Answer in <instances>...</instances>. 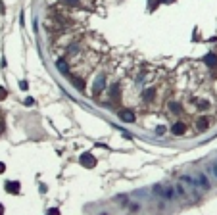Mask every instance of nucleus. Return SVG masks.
Returning <instances> with one entry per match:
<instances>
[{
	"label": "nucleus",
	"mask_w": 217,
	"mask_h": 215,
	"mask_svg": "<svg viewBox=\"0 0 217 215\" xmlns=\"http://www.w3.org/2000/svg\"><path fill=\"white\" fill-rule=\"evenodd\" d=\"M64 4H67V6H79V0H64Z\"/></svg>",
	"instance_id": "nucleus-18"
},
{
	"label": "nucleus",
	"mask_w": 217,
	"mask_h": 215,
	"mask_svg": "<svg viewBox=\"0 0 217 215\" xmlns=\"http://www.w3.org/2000/svg\"><path fill=\"white\" fill-rule=\"evenodd\" d=\"M152 190H154V194H158L160 198L163 196V186H161V184H154V188H152Z\"/></svg>",
	"instance_id": "nucleus-15"
},
{
	"label": "nucleus",
	"mask_w": 217,
	"mask_h": 215,
	"mask_svg": "<svg viewBox=\"0 0 217 215\" xmlns=\"http://www.w3.org/2000/svg\"><path fill=\"white\" fill-rule=\"evenodd\" d=\"M4 98H6V90L0 87V100H4Z\"/></svg>",
	"instance_id": "nucleus-22"
},
{
	"label": "nucleus",
	"mask_w": 217,
	"mask_h": 215,
	"mask_svg": "<svg viewBox=\"0 0 217 215\" xmlns=\"http://www.w3.org/2000/svg\"><path fill=\"white\" fill-rule=\"evenodd\" d=\"M204 62L208 63L210 67H215V65H217V56H215V54H208V56L204 58Z\"/></svg>",
	"instance_id": "nucleus-11"
},
{
	"label": "nucleus",
	"mask_w": 217,
	"mask_h": 215,
	"mask_svg": "<svg viewBox=\"0 0 217 215\" xmlns=\"http://www.w3.org/2000/svg\"><path fill=\"white\" fill-rule=\"evenodd\" d=\"M165 131H167V129H165V127H163V125L156 127V134H163V133H165Z\"/></svg>",
	"instance_id": "nucleus-20"
},
{
	"label": "nucleus",
	"mask_w": 217,
	"mask_h": 215,
	"mask_svg": "<svg viewBox=\"0 0 217 215\" xmlns=\"http://www.w3.org/2000/svg\"><path fill=\"white\" fill-rule=\"evenodd\" d=\"M181 181H183V183H186L190 188H198V184H196V177H192V175H183V177H181Z\"/></svg>",
	"instance_id": "nucleus-8"
},
{
	"label": "nucleus",
	"mask_w": 217,
	"mask_h": 215,
	"mask_svg": "<svg viewBox=\"0 0 217 215\" xmlns=\"http://www.w3.org/2000/svg\"><path fill=\"white\" fill-rule=\"evenodd\" d=\"M79 163L83 165V167H89V169H92V167L96 165V158L92 156V154L85 152V154H81V158H79Z\"/></svg>",
	"instance_id": "nucleus-1"
},
{
	"label": "nucleus",
	"mask_w": 217,
	"mask_h": 215,
	"mask_svg": "<svg viewBox=\"0 0 217 215\" xmlns=\"http://www.w3.org/2000/svg\"><path fill=\"white\" fill-rule=\"evenodd\" d=\"M175 192H177V196H181V198L186 196V190H185L183 184H175Z\"/></svg>",
	"instance_id": "nucleus-13"
},
{
	"label": "nucleus",
	"mask_w": 217,
	"mask_h": 215,
	"mask_svg": "<svg viewBox=\"0 0 217 215\" xmlns=\"http://www.w3.org/2000/svg\"><path fill=\"white\" fill-rule=\"evenodd\" d=\"M56 67H58V71H60V73H64V75H67V73H69V69H67V62H65V60H58V62H56Z\"/></svg>",
	"instance_id": "nucleus-9"
},
{
	"label": "nucleus",
	"mask_w": 217,
	"mask_h": 215,
	"mask_svg": "<svg viewBox=\"0 0 217 215\" xmlns=\"http://www.w3.org/2000/svg\"><path fill=\"white\" fill-rule=\"evenodd\" d=\"M215 163H217V159H215Z\"/></svg>",
	"instance_id": "nucleus-27"
},
{
	"label": "nucleus",
	"mask_w": 217,
	"mask_h": 215,
	"mask_svg": "<svg viewBox=\"0 0 217 215\" xmlns=\"http://www.w3.org/2000/svg\"><path fill=\"white\" fill-rule=\"evenodd\" d=\"M119 119H121L123 123H134V121H136V115H134V112H131V110H121V112H119Z\"/></svg>",
	"instance_id": "nucleus-4"
},
{
	"label": "nucleus",
	"mask_w": 217,
	"mask_h": 215,
	"mask_svg": "<svg viewBox=\"0 0 217 215\" xmlns=\"http://www.w3.org/2000/svg\"><path fill=\"white\" fill-rule=\"evenodd\" d=\"M175 194H177V192H175V188L167 184V186H163V196H161V200H167V202H169V200H173V198H175Z\"/></svg>",
	"instance_id": "nucleus-6"
},
{
	"label": "nucleus",
	"mask_w": 217,
	"mask_h": 215,
	"mask_svg": "<svg viewBox=\"0 0 217 215\" xmlns=\"http://www.w3.org/2000/svg\"><path fill=\"white\" fill-rule=\"evenodd\" d=\"M154 96H156V90H154V89H148V90H144V94H142V98H144L146 102H150V100L154 98Z\"/></svg>",
	"instance_id": "nucleus-12"
},
{
	"label": "nucleus",
	"mask_w": 217,
	"mask_h": 215,
	"mask_svg": "<svg viewBox=\"0 0 217 215\" xmlns=\"http://www.w3.org/2000/svg\"><path fill=\"white\" fill-rule=\"evenodd\" d=\"M46 215H60V209L58 208H50L48 211H46Z\"/></svg>",
	"instance_id": "nucleus-19"
},
{
	"label": "nucleus",
	"mask_w": 217,
	"mask_h": 215,
	"mask_svg": "<svg viewBox=\"0 0 217 215\" xmlns=\"http://www.w3.org/2000/svg\"><path fill=\"white\" fill-rule=\"evenodd\" d=\"M196 184H198V188H202V190H210L211 188V183H210V179H208V175H206L204 171H200L198 175H196Z\"/></svg>",
	"instance_id": "nucleus-2"
},
{
	"label": "nucleus",
	"mask_w": 217,
	"mask_h": 215,
	"mask_svg": "<svg viewBox=\"0 0 217 215\" xmlns=\"http://www.w3.org/2000/svg\"><path fill=\"white\" fill-rule=\"evenodd\" d=\"M33 104H35L33 98H25V106H33Z\"/></svg>",
	"instance_id": "nucleus-23"
},
{
	"label": "nucleus",
	"mask_w": 217,
	"mask_h": 215,
	"mask_svg": "<svg viewBox=\"0 0 217 215\" xmlns=\"http://www.w3.org/2000/svg\"><path fill=\"white\" fill-rule=\"evenodd\" d=\"M169 108H171V112H173V114H181V106H179V104H171Z\"/></svg>",
	"instance_id": "nucleus-17"
},
{
	"label": "nucleus",
	"mask_w": 217,
	"mask_h": 215,
	"mask_svg": "<svg viewBox=\"0 0 217 215\" xmlns=\"http://www.w3.org/2000/svg\"><path fill=\"white\" fill-rule=\"evenodd\" d=\"M196 129H198L200 133L208 131V129H210V119H208V117H200V119L196 121Z\"/></svg>",
	"instance_id": "nucleus-5"
},
{
	"label": "nucleus",
	"mask_w": 217,
	"mask_h": 215,
	"mask_svg": "<svg viewBox=\"0 0 217 215\" xmlns=\"http://www.w3.org/2000/svg\"><path fill=\"white\" fill-rule=\"evenodd\" d=\"M186 133V125L183 123V121H175L171 125V134H175V136H183V134Z\"/></svg>",
	"instance_id": "nucleus-3"
},
{
	"label": "nucleus",
	"mask_w": 217,
	"mask_h": 215,
	"mask_svg": "<svg viewBox=\"0 0 217 215\" xmlns=\"http://www.w3.org/2000/svg\"><path fill=\"white\" fill-rule=\"evenodd\" d=\"M138 209H140V206H138V204H133V206H131V213H136Z\"/></svg>",
	"instance_id": "nucleus-21"
},
{
	"label": "nucleus",
	"mask_w": 217,
	"mask_h": 215,
	"mask_svg": "<svg viewBox=\"0 0 217 215\" xmlns=\"http://www.w3.org/2000/svg\"><path fill=\"white\" fill-rule=\"evenodd\" d=\"M19 87H21L23 90H27V83H25V81H21V83H19Z\"/></svg>",
	"instance_id": "nucleus-24"
},
{
	"label": "nucleus",
	"mask_w": 217,
	"mask_h": 215,
	"mask_svg": "<svg viewBox=\"0 0 217 215\" xmlns=\"http://www.w3.org/2000/svg\"><path fill=\"white\" fill-rule=\"evenodd\" d=\"M100 215H108V213H100Z\"/></svg>",
	"instance_id": "nucleus-26"
},
{
	"label": "nucleus",
	"mask_w": 217,
	"mask_h": 215,
	"mask_svg": "<svg viewBox=\"0 0 217 215\" xmlns=\"http://www.w3.org/2000/svg\"><path fill=\"white\" fill-rule=\"evenodd\" d=\"M208 171H210L211 175H213V177H215V181H217V163L210 165V167H208Z\"/></svg>",
	"instance_id": "nucleus-16"
},
{
	"label": "nucleus",
	"mask_w": 217,
	"mask_h": 215,
	"mask_svg": "<svg viewBox=\"0 0 217 215\" xmlns=\"http://www.w3.org/2000/svg\"><path fill=\"white\" fill-rule=\"evenodd\" d=\"M4 171H6V165H4L2 161H0V173H4Z\"/></svg>",
	"instance_id": "nucleus-25"
},
{
	"label": "nucleus",
	"mask_w": 217,
	"mask_h": 215,
	"mask_svg": "<svg viewBox=\"0 0 217 215\" xmlns=\"http://www.w3.org/2000/svg\"><path fill=\"white\" fill-rule=\"evenodd\" d=\"M73 85H75V89H79V90H85V81L83 79H73Z\"/></svg>",
	"instance_id": "nucleus-14"
},
{
	"label": "nucleus",
	"mask_w": 217,
	"mask_h": 215,
	"mask_svg": "<svg viewBox=\"0 0 217 215\" xmlns=\"http://www.w3.org/2000/svg\"><path fill=\"white\" fill-rule=\"evenodd\" d=\"M4 188H6L8 194H17V192H19V183H17V181H15V183H13V181H10V183H6V186H4Z\"/></svg>",
	"instance_id": "nucleus-7"
},
{
	"label": "nucleus",
	"mask_w": 217,
	"mask_h": 215,
	"mask_svg": "<svg viewBox=\"0 0 217 215\" xmlns=\"http://www.w3.org/2000/svg\"><path fill=\"white\" fill-rule=\"evenodd\" d=\"M104 83H106V77H104V75H100L98 79H96V83H94V94H98V92L104 89Z\"/></svg>",
	"instance_id": "nucleus-10"
}]
</instances>
